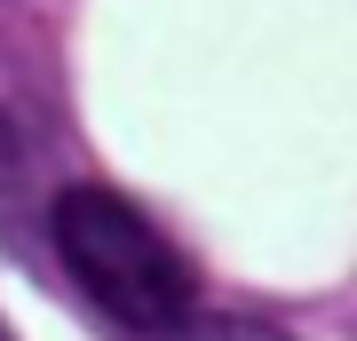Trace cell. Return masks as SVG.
<instances>
[{
	"label": "cell",
	"instance_id": "obj_1",
	"mask_svg": "<svg viewBox=\"0 0 357 341\" xmlns=\"http://www.w3.org/2000/svg\"><path fill=\"white\" fill-rule=\"evenodd\" d=\"M48 238H56V262L72 270V286L128 333H167L199 310V278L183 262V246L143 215L135 199L103 183H72L56 190L48 206Z\"/></svg>",
	"mask_w": 357,
	"mask_h": 341
},
{
	"label": "cell",
	"instance_id": "obj_2",
	"mask_svg": "<svg viewBox=\"0 0 357 341\" xmlns=\"http://www.w3.org/2000/svg\"><path fill=\"white\" fill-rule=\"evenodd\" d=\"M159 341H294L286 326H270V317H230V310H191L183 326H167Z\"/></svg>",
	"mask_w": 357,
	"mask_h": 341
}]
</instances>
